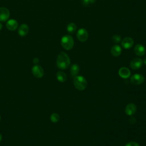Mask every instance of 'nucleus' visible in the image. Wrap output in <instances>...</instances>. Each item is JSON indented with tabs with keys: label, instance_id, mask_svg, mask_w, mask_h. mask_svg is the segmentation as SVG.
I'll list each match as a JSON object with an SVG mask.
<instances>
[{
	"label": "nucleus",
	"instance_id": "aec40b11",
	"mask_svg": "<svg viewBox=\"0 0 146 146\" xmlns=\"http://www.w3.org/2000/svg\"><path fill=\"white\" fill-rule=\"evenodd\" d=\"M112 40L113 41V42L115 43H119L120 41H121V36L119 35H114L112 38Z\"/></svg>",
	"mask_w": 146,
	"mask_h": 146
},
{
	"label": "nucleus",
	"instance_id": "7ed1b4c3",
	"mask_svg": "<svg viewBox=\"0 0 146 146\" xmlns=\"http://www.w3.org/2000/svg\"><path fill=\"white\" fill-rule=\"evenodd\" d=\"M62 47L66 50H70L72 49L74 45V41L72 37L69 35H65L62 36L60 40Z\"/></svg>",
	"mask_w": 146,
	"mask_h": 146
},
{
	"label": "nucleus",
	"instance_id": "9d476101",
	"mask_svg": "<svg viewBox=\"0 0 146 146\" xmlns=\"http://www.w3.org/2000/svg\"><path fill=\"white\" fill-rule=\"evenodd\" d=\"M29 31V26L26 23L21 24L18 29V34L21 36H25Z\"/></svg>",
	"mask_w": 146,
	"mask_h": 146
},
{
	"label": "nucleus",
	"instance_id": "1a4fd4ad",
	"mask_svg": "<svg viewBox=\"0 0 146 146\" xmlns=\"http://www.w3.org/2000/svg\"><path fill=\"white\" fill-rule=\"evenodd\" d=\"M143 63V61L139 58H133L130 62V67L133 70H137L140 68Z\"/></svg>",
	"mask_w": 146,
	"mask_h": 146
},
{
	"label": "nucleus",
	"instance_id": "bb28decb",
	"mask_svg": "<svg viewBox=\"0 0 146 146\" xmlns=\"http://www.w3.org/2000/svg\"><path fill=\"white\" fill-rule=\"evenodd\" d=\"M1 115H0V120H1Z\"/></svg>",
	"mask_w": 146,
	"mask_h": 146
},
{
	"label": "nucleus",
	"instance_id": "6e6552de",
	"mask_svg": "<svg viewBox=\"0 0 146 146\" xmlns=\"http://www.w3.org/2000/svg\"><path fill=\"white\" fill-rule=\"evenodd\" d=\"M133 43H134L133 39L129 36L125 37L121 40V46L125 49H129L131 48L133 45Z\"/></svg>",
	"mask_w": 146,
	"mask_h": 146
},
{
	"label": "nucleus",
	"instance_id": "4be33fe9",
	"mask_svg": "<svg viewBox=\"0 0 146 146\" xmlns=\"http://www.w3.org/2000/svg\"><path fill=\"white\" fill-rule=\"evenodd\" d=\"M125 146H140L138 143L134 142V141H131L128 143Z\"/></svg>",
	"mask_w": 146,
	"mask_h": 146
},
{
	"label": "nucleus",
	"instance_id": "4468645a",
	"mask_svg": "<svg viewBox=\"0 0 146 146\" xmlns=\"http://www.w3.org/2000/svg\"><path fill=\"white\" fill-rule=\"evenodd\" d=\"M119 75L122 78L125 79V78H128V77H129V76L131 75V72L128 68L123 67L119 69Z\"/></svg>",
	"mask_w": 146,
	"mask_h": 146
},
{
	"label": "nucleus",
	"instance_id": "f257e3e1",
	"mask_svg": "<svg viewBox=\"0 0 146 146\" xmlns=\"http://www.w3.org/2000/svg\"><path fill=\"white\" fill-rule=\"evenodd\" d=\"M70 64V59L68 55L64 52H61L59 54L56 59L57 67L61 70L67 68Z\"/></svg>",
	"mask_w": 146,
	"mask_h": 146
},
{
	"label": "nucleus",
	"instance_id": "6ab92c4d",
	"mask_svg": "<svg viewBox=\"0 0 146 146\" xmlns=\"http://www.w3.org/2000/svg\"><path fill=\"white\" fill-rule=\"evenodd\" d=\"M60 119L59 115L57 113H53L50 116V120L53 123H56L58 122Z\"/></svg>",
	"mask_w": 146,
	"mask_h": 146
},
{
	"label": "nucleus",
	"instance_id": "5701e85b",
	"mask_svg": "<svg viewBox=\"0 0 146 146\" xmlns=\"http://www.w3.org/2000/svg\"><path fill=\"white\" fill-rule=\"evenodd\" d=\"M39 62V59L38 58H34L33 59V63L34 64H37Z\"/></svg>",
	"mask_w": 146,
	"mask_h": 146
},
{
	"label": "nucleus",
	"instance_id": "a878e982",
	"mask_svg": "<svg viewBox=\"0 0 146 146\" xmlns=\"http://www.w3.org/2000/svg\"><path fill=\"white\" fill-rule=\"evenodd\" d=\"M2 136L1 134L0 133V141L2 140Z\"/></svg>",
	"mask_w": 146,
	"mask_h": 146
},
{
	"label": "nucleus",
	"instance_id": "f03ea898",
	"mask_svg": "<svg viewBox=\"0 0 146 146\" xmlns=\"http://www.w3.org/2000/svg\"><path fill=\"white\" fill-rule=\"evenodd\" d=\"M74 84L77 90L83 91L86 88L87 82L86 78L83 76L76 75L74 78Z\"/></svg>",
	"mask_w": 146,
	"mask_h": 146
},
{
	"label": "nucleus",
	"instance_id": "f3484780",
	"mask_svg": "<svg viewBox=\"0 0 146 146\" xmlns=\"http://www.w3.org/2000/svg\"><path fill=\"white\" fill-rule=\"evenodd\" d=\"M56 78L60 82H64L66 80L67 76L64 72L59 71L56 73Z\"/></svg>",
	"mask_w": 146,
	"mask_h": 146
},
{
	"label": "nucleus",
	"instance_id": "0eeeda50",
	"mask_svg": "<svg viewBox=\"0 0 146 146\" xmlns=\"http://www.w3.org/2000/svg\"><path fill=\"white\" fill-rule=\"evenodd\" d=\"M10 11L9 9L5 7H0V22H5L10 17Z\"/></svg>",
	"mask_w": 146,
	"mask_h": 146
},
{
	"label": "nucleus",
	"instance_id": "dca6fc26",
	"mask_svg": "<svg viewBox=\"0 0 146 146\" xmlns=\"http://www.w3.org/2000/svg\"><path fill=\"white\" fill-rule=\"evenodd\" d=\"M80 67L78 64H73L70 68V73L72 76H75L79 73Z\"/></svg>",
	"mask_w": 146,
	"mask_h": 146
},
{
	"label": "nucleus",
	"instance_id": "423d86ee",
	"mask_svg": "<svg viewBox=\"0 0 146 146\" xmlns=\"http://www.w3.org/2000/svg\"><path fill=\"white\" fill-rule=\"evenodd\" d=\"M31 71L33 75L37 78H40L44 75V71L43 68L38 64H35L33 67Z\"/></svg>",
	"mask_w": 146,
	"mask_h": 146
},
{
	"label": "nucleus",
	"instance_id": "9b49d317",
	"mask_svg": "<svg viewBox=\"0 0 146 146\" xmlns=\"http://www.w3.org/2000/svg\"><path fill=\"white\" fill-rule=\"evenodd\" d=\"M6 26L9 30L14 31L18 27V23L15 19H11L7 21Z\"/></svg>",
	"mask_w": 146,
	"mask_h": 146
},
{
	"label": "nucleus",
	"instance_id": "a211bd4d",
	"mask_svg": "<svg viewBox=\"0 0 146 146\" xmlns=\"http://www.w3.org/2000/svg\"><path fill=\"white\" fill-rule=\"evenodd\" d=\"M76 30V25L74 23L71 22L68 24L67 26V30L69 33H71V34L74 33Z\"/></svg>",
	"mask_w": 146,
	"mask_h": 146
},
{
	"label": "nucleus",
	"instance_id": "f8f14e48",
	"mask_svg": "<svg viewBox=\"0 0 146 146\" xmlns=\"http://www.w3.org/2000/svg\"><path fill=\"white\" fill-rule=\"evenodd\" d=\"M134 52L137 56H142L145 53V48L143 45L141 44H137L135 46Z\"/></svg>",
	"mask_w": 146,
	"mask_h": 146
},
{
	"label": "nucleus",
	"instance_id": "b1692460",
	"mask_svg": "<svg viewBox=\"0 0 146 146\" xmlns=\"http://www.w3.org/2000/svg\"><path fill=\"white\" fill-rule=\"evenodd\" d=\"M2 27H3V25H2V24L1 23H0V31L2 30Z\"/></svg>",
	"mask_w": 146,
	"mask_h": 146
},
{
	"label": "nucleus",
	"instance_id": "412c9836",
	"mask_svg": "<svg viewBox=\"0 0 146 146\" xmlns=\"http://www.w3.org/2000/svg\"><path fill=\"white\" fill-rule=\"evenodd\" d=\"M95 2V0H83V4L85 6L91 5L94 3Z\"/></svg>",
	"mask_w": 146,
	"mask_h": 146
},
{
	"label": "nucleus",
	"instance_id": "2eb2a0df",
	"mask_svg": "<svg viewBox=\"0 0 146 146\" xmlns=\"http://www.w3.org/2000/svg\"><path fill=\"white\" fill-rule=\"evenodd\" d=\"M111 54L115 57L119 56L121 53V48L119 45L115 44L113 45L111 49Z\"/></svg>",
	"mask_w": 146,
	"mask_h": 146
},
{
	"label": "nucleus",
	"instance_id": "ddd939ff",
	"mask_svg": "<svg viewBox=\"0 0 146 146\" xmlns=\"http://www.w3.org/2000/svg\"><path fill=\"white\" fill-rule=\"evenodd\" d=\"M136 111V106L133 103H129L125 108V113L131 116L133 115Z\"/></svg>",
	"mask_w": 146,
	"mask_h": 146
},
{
	"label": "nucleus",
	"instance_id": "393cba45",
	"mask_svg": "<svg viewBox=\"0 0 146 146\" xmlns=\"http://www.w3.org/2000/svg\"><path fill=\"white\" fill-rule=\"evenodd\" d=\"M143 62L144 63V64H146V57L144 59V60H143Z\"/></svg>",
	"mask_w": 146,
	"mask_h": 146
},
{
	"label": "nucleus",
	"instance_id": "20e7f679",
	"mask_svg": "<svg viewBox=\"0 0 146 146\" xmlns=\"http://www.w3.org/2000/svg\"><path fill=\"white\" fill-rule=\"evenodd\" d=\"M130 82L133 85H139L144 82V77L141 74H135L131 77Z\"/></svg>",
	"mask_w": 146,
	"mask_h": 146
},
{
	"label": "nucleus",
	"instance_id": "39448f33",
	"mask_svg": "<svg viewBox=\"0 0 146 146\" xmlns=\"http://www.w3.org/2000/svg\"><path fill=\"white\" fill-rule=\"evenodd\" d=\"M76 36L79 41L82 42H86L88 38V33L87 30L84 28L80 29L76 33Z\"/></svg>",
	"mask_w": 146,
	"mask_h": 146
}]
</instances>
